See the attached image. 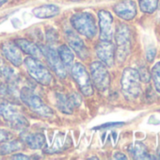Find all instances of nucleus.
<instances>
[{
	"mask_svg": "<svg viewBox=\"0 0 160 160\" xmlns=\"http://www.w3.org/2000/svg\"><path fill=\"white\" fill-rule=\"evenodd\" d=\"M113 157L115 159H127V157L123 153H122V152H115Z\"/></svg>",
	"mask_w": 160,
	"mask_h": 160,
	"instance_id": "c85d7f7f",
	"label": "nucleus"
},
{
	"mask_svg": "<svg viewBox=\"0 0 160 160\" xmlns=\"http://www.w3.org/2000/svg\"><path fill=\"white\" fill-rule=\"evenodd\" d=\"M21 149H23V144L20 140H12L4 143L0 147V152L1 154H9L20 151Z\"/></svg>",
	"mask_w": 160,
	"mask_h": 160,
	"instance_id": "412c9836",
	"label": "nucleus"
},
{
	"mask_svg": "<svg viewBox=\"0 0 160 160\" xmlns=\"http://www.w3.org/2000/svg\"><path fill=\"white\" fill-rule=\"evenodd\" d=\"M114 12L120 18L129 21L135 18L137 14V7L132 0H124L114 7Z\"/></svg>",
	"mask_w": 160,
	"mask_h": 160,
	"instance_id": "4468645a",
	"label": "nucleus"
},
{
	"mask_svg": "<svg viewBox=\"0 0 160 160\" xmlns=\"http://www.w3.org/2000/svg\"><path fill=\"white\" fill-rule=\"evenodd\" d=\"M0 116L13 128L25 129L29 125L27 118L19 111V109L9 103L0 104Z\"/></svg>",
	"mask_w": 160,
	"mask_h": 160,
	"instance_id": "423d86ee",
	"label": "nucleus"
},
{
	"mask_svg": "<svg viewBox=\"0 0 160 160\" xmlns=\"http://www.w3.org/2000/svg\"><path fill=\"white\" fill-rule=\"evenodd\" d=\"M71 69L72 76L77 83L81 92L86 96H92L93 94V87L92 79L86 68L81 63H75L72 64Z\"/></svg>",
	"mask_w": 160,
	"mask_h": 160,
	"instance_id": "0eeeda50",
	"label": "nucleus"
},
{
	"mask_svg": "<svg viewBox=\"0 0 160 160\" xmlns=\"http://www.w3.org/2000/svg\"><path fill=\"white\" fill-rule=\"evenodd\" d=\"M96 54L100 60L107 66L111 67L114 64L115 47L111 41H101L96 45Z\"/></svg>",
	"mask_w": 160,
	"mask_h": 160,
	"instance_id": "ddd939ff",
	"label": "nucleus"
},
{
	"mask_svg": "<svg viewBox=\"0 0 160 160\" xmlns=\"http://www.w3.org/2000/svg\"><path fill=\"white\" fill-rule=\"evenodd\" d=\"M122 91L128 99H136L141 93L140 76L137 70L133 68H125L123 70L122 80Z\"/></svg>",
	"mask_w": 160,
	"mask_h": 160,
	"instance_id": "f257e3e1",
	"label": "nucleus"
},
{
	"mask_svg": "<svg viewBox=\"0 0 160 160\" xmlns=\"http://www.w3.org/2000/svg\"><path fill=\"white\" fill-rule=\"evenodd\" d=\"M11 138L9 132H7L4 129H0V142H5L7 140H9Z\"/></svg>",
	"mask_w": 160,
	"mask_h": 160,
	"instance_id": "a878e982",
	"label": "nucleus"
},
{
	"mask_svg": "<svg viewBox=\"0 0 160 160\" xmlns=\"http://www.w3.org/2000/svg\"><path fill=\"white\" fill-rule=\"evenodd\" d=\"M159 155H160V152H159Z\"/></svg>",
	"mask_w": 160,
	"mask_h": 160,
	"instance_id": "473e14b6",
	"label": "nucleus"
},
{
	"mask_svg": "<svg viewBox=\"0 0 160 160\" xmlns=\"http://www.w3.org/2000/svg\"><path fill=\"white\" fill-rule=\"evenodd\" d=\"M116 49L115 58L119 62H123L131 51V32L129 28L124 24H120L115 33Z\"/></svg>",
	"mask_w": 160,
	"mask_h": 160,
	"instance_id": "39448f33",
	"label": "nucleus"
},
{
	"mask_svg": "<svg viewBox=\"0 0 160 160\" xmlns=\"http://www.w3.org/2000/svg\"><path fill=\"white\" fill-rule=\"evenodd\" d=\"M0 51H1L3 57L11 62L12 65L18 67L23 63V55L21 49L15 44V42H4L0 44Z\"/></svg>",
	"mask_w": 160,
	"mask_h": 160,
	"instance_id": "9d476101",
	"label": "nucleus"
},
{
	"mask_svg": "<svg viewBox=\"0 0 160 160\" xmlns=\"http://www.w3.org/2000/svg\"><path fill=\"white\" fill-rule=\"evenodd\" d=\"M92 82L98 91L105 92L108 89L110 84V75L107 65L102 61H94L91 64Z\"/></svg>",
	"mask_w": 160,
	"mask_h": 160,
	"instance_id": "6e6552de",
	"label": "nucleus"
},
{
	"mask_svg": "<svg viewBox=\"0 0 160 160\" xmlns=\"http://www.w3.org/2000/svg\"><path fill=\"white\" fill-rule=\"evenodd\" d=\"M89 159H97V157H91V158H89Z\"/></svg>",
	"mask_w": 160,
	"mask_h": 160,
	"instance_id": "c756f323",
	"label": "nucleus"
},
{
	"mask_svg": "<svg viewBox=\"0 0 160 160\" xmlns=\"http://www.w3.org/2000/svg\"><path fill=\"white\" fill-rule=\"evenodd\" d=\"M14 42L21 49L22 52L29 55L30 57H33V58H38V59H40V58H42L43 57L41 48L38 45H36L34 42H30L28 40L17 39Z\"/></svg>",
	"mask_w": 160,
	"mask_h": 160,
	"instance_id": "2eb2a0df",
	"label": "nucleus"
},
{
	"mask_svg": "<svg viewBox=\"0 0 160 160\" xmlns=\"http://www.w3.org/2000/svg\"><path fill=\"white\" fill-rule=\"evenodd\" d=\"M158 6V0H139V8L145 13H152Z\"/></svg>",
	"mask_w": 160,
	"mask_h": 160,
	"instance_id": "4be33fe9",
	"label": "nucleus"
},
{
	"mask_svg": "<svg viewBox=\"0 0 160 160\" xmlns=\"http://www.w3.org/2000/svg\"><path fill=\"white\" fill-rule=\"evenodd\" d=\"M159 20H160V7H159Z\"/></svg>",
	"mask_w": 160,
	"mask_h": 160,
	"instance_id": "7c9ffc66",
	"label": "nucleus"
},
{
	"mask_svg": "<svg viewBox=\"0 0 160 160\" xmlns=\"http://www.w3.org/2000/svg\"><path fill=\"white\" fill-rule=\"evenodd\" d=\"M19 95H20L22 102L34 113H36L43 118H51L54 116V111L52 110V108H50L30 89H28V88L22 89Z\"/></svg>",
	"mask_w": 160,
	"mask_h": 160,
	"instance_id": "f03ea898",
	"label": "nucleus"
},
{
	"mask_svg": "<svg viewBox=\"0 0 160 160\" xmlns=\"http://www.w3.org/2000/svg\"><path fill=\"white\" fill-rule=\"evenodd\" d=\"M64 35H65V38H66L69 45L76 53V55L80 58L86 59L88 58V49H87L84 42L82 41V39L71 28H65Z\"/></svg>",
	"mask_w": 160,
	"mask_h": 160,
	"instance_id": "f8f14e48",
	"label": "nucleus"
},
{
	"mask_svg": "<svg viewBox=\"0 0 160 160\" xmlns=\"http://www.w3.org/2000/svg\"><path fill=\"white\" fill-rule=\"evenodd\" d=\"M22 141L30 149H42L45 144V137L42 133H23L21 135Z\"/></svg>",
	"mask_w": 160,
	"mask_h": 160,
	"instance_id": "dca6fc26",
	"label": "nucleus"
},
{
	"mask_svg": "<svg viewBox=\"0 0 160 160\" xmlns=\"http://www.w3.org/2000/svg\"><path fill=\"white\" fill-rule=\"evenodd\" d=\"M56 106L58 108L66 114H72L73 109V105L71 101L70 95H65L62 93H56L55 95Z\"/></svg>",
	"mask_w": 160,
	"mask_h": 160,
	"instance_id": "a211bd4d",
	"label": "nucleus"
},
{
	"mask_svg": "<svg viewBox=\"0 0 160 160\" xmlns=\"http://www.w3.org/2000/svg\"><path fill=\"white\" fill-rule=\"evenodd\" d=\"M154 87L158 92H160V61L157 62L152 69L151 72Z\"/></svg>",
	"mask_w": 160,
	"mask_h": 160,
	"instance_id": "5701e85b",
	"label": "nucleus"
},
{
	"mask_svg": "<svg viewBox=\"0 0 160 160\" xmlns=\"http://www.w3.org/2000/svg\"><path fill=\"white\" fill-rule=\"evenodd\" d=\"M138 73H139V76H140V80H143L144 82H149V81H150V77H151V75H150L148 70H147L145 67L140 68Z\"/></svg>",
	"mask_w": 160,
	"mask_h": 160,
	"instance_id": "b1692460",
	"label": "nucleus"
},
{
	"mask_svg": "<svg viewBox=\"0 0 160 160\" xmlns=\"http://www.w3.org/2000/svg\"><path fill=\"white\" fill-rule=\"evenodd\" d=\"M12 159H21V160H27V159H30V157H28L27 154H23V153H15L12 156Z\"/></svg>",
	"mask_w": 160,
	"mask_h": 160,
	"instance_id": "cd10ccee",
	"label": "nucleus"
},
{
	"mask_svg": "<svg viewBox=\"0 0 160 160\" xmlns=\"http://www.w3.org/2000/svg\"><path fill=\"white\" fill-rule=\"evenodd\" d=\"M129 153L134 159H150L152 158L147 152L146 146L141 142H135L129 148Z\"/></svg>",
	"mask_w": 160,
	"mask_h": 160,
	"instance_id": "aec40b11",
	"label": "nucleus"
},
{
	"mask_svg": "<svg viewBox=\"0 0 160 160\" xmlns=\"http://www.w3.org/2000/svg\"><path fill=\"white\" fill-rule=\"evenodd\" d=\"M72 28L88 39H92L97 33L96 22L92 14L89 12H79L71 18Z\"/></svg>",
	"mask_w": 160,
	"mask_h": 160,
	"instance_id": "20e7f679",
	"label": "nucleus"
},
{
	"mask_svg": "<svg viewBox=\"0 0 160 160\" xmlns=\"http://www.w3.org/2000/svg\"><path fill=\"white\" fill-rule=\"evenodd\" d=\"M43 57H45L49 66L53 70V72L59 77V78H65L66 77V68L64 67L63 63L61 62L58 52L51 46H42L41 48Z\"/></svg>",
	"mask_w": 160,
	"mask_h": 160,
	"instance_id": "1a4fd4ad",
	"label": "nucleus"
},
{
	"mask_svg": "<svg viewBox=\"0 0 160 160\" xmlns=\"http://www.w3.org/2000/svg\"><path fill=\"white\" fill-rule=\"evenodd\" d=\"M24 65L27 69L28 74L36 81L43 86H48L53 81V75L49 70L38 59L35 58H26L24 60Z\"/></svg>",
	"mask_w": 160,
	"mask_h": 160,
	"instance_id": "7ed1b4c3",
	"label": "nucleus"
},
{
	"mask_svg": "<svg viewBox=\"0 0 160 160\" xmlns=\"http://www.w3.org/2000/svg\"><path fill=\"white\" fill-rule=\"evenodd\" d=\"M99 28H100V40L112 41L113 39V17L108 11H100L98 12Z\"/></svg>",
	"mask_w": 160,
	"mask_h": 160,
	"instance_id": "9b49d317",
	"label": "nucleus"
},
{
	"mask_svg": "<svg viewBox=\"0 0 160 160\" xmlns=\"http://www.w3.org/2000/svg\"><path fill=\"white\" fill-rule=\"evenodd\" d=\"M155 54H156V49L152 46L149 47L146 51V58H147V60L148 61H152L154 57H155Z\"/></svg>",
	"mask_w": 160,
	"mask_h": 160,
	"instance_id": "393cba45",
	"label": "nucleus"
},
{
	"mask_svg": "<svg viewBox=\"0 0 160 160\" xmlns=\"http://www.w3.org/2000/svg\"><path fill=\"white\" fill-rule=\"evenodd\" d=\"M60 12V9L57 5L48 4V5H42L40 7H36L33 9L32 13L34 16L40 19H48L57 16Z\"/></svg>",
	"mask_w": 160,
	"mask_h": 160,
	"instance_id": "f3484780",
	"label": "nucleus"
},
{
	"mask_svg": "<svg viewBox=\"0 0 160 160\" xmlns=\"http://www.w3.org/2000/svg\"><path fill=\"white\" fill-rule=\"evenodd\" d=\"M58 55L61 60V62L63 63L64 67L66 69H70L72 68V64H73V60H74V55L72 53V51L71 50V48H69L67 45H60L58 49Z\"/></svg>",
	"mask_w": 160,
	"mask_h": 160,
	"instance_id": "6ab92c4d",
	"label": "nucleus"
},
{
	"mask_svg": "<svg viewBox=\"0 0 160 160\" xmlns=\"http://www.w3.org/2000/svg\"><path fill=\"white\" fill-rule=\"evenodd\" d=\"M72 1H78V0H72Z\"/></svg>",
	"mask_w": 160,
	"mask_h": 160,
	"instance_id": "2f4dec72",
	"label": "nucleus"
},
{
	"mask_svg": "<svg viewBox=\"0 0 160 160\" xmlns=\"http://www.w3.org/2000/svg\"><path fill=\"white\" fill-rule=\"evenodd\" d=\"M123 122H108V123H105L102 125H99L97 127H95L94 129H104V128H108V127H113V126H117V125H122Z\"/></svg>",
	"mask_w": 160,
	"mask_h": 160,
	"instance_id": "bb28decb",
	"label": "nucleus"
}]
</instances>
